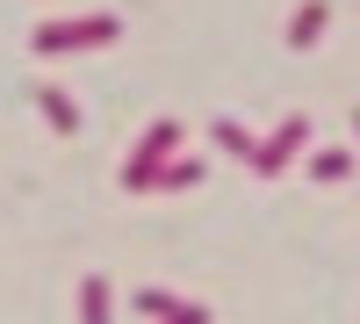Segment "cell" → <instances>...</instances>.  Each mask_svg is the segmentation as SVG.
<instances>
[{
	"label": "cell",
	"mask_w": 360,
	"mask_h": 324,
	"mask_svg": "<svg viewBox=\"0 0 360 324\" xmlns=\"http://www.w3.org/2000/svg\"><path fill=\"white\" fill-rule=\"evenodd\" d=\"M108 37H115L108 15H72V22H44L37 51H86V44H108Z\"/></svg>",
	"instance_id": "obj_1"
},
{
	"label": "cell",
	"mask_w": 360,
	"mask_h": 324,
	"mask_svg": "<svg viewBox=\"0 0 360 324\" xmlns=\"http://www.w3.org/2000/svg\"><path fill=\"white\" fill-rule=\"evenodd\" d=\"M173 137H180L173 123H159V130H144V152H137V159H130V173H123L130 188H152V173H159V159L173 152Z\"/></svg>",
	"instance_id": "obj_2"
},
{
	"label": "cell",
	"mask_w": 360,
	"mask_h": 324,
	"mask_svg": "<svg viewBox=\"0 0 360 324\" xmlns=\"http://www.w3.org/2000/svg\"><path fill=\"white\" fill-rule=\"evenodd\" d=\"M79 324H108V281L101 274L79 281Z\"/></svg>",
	"instance_id": "obj_3"
},
{
	"label": "cell",
	"mask_w": 360,
	"mask_h": 324,
	"mask_svg": "<svg viewBox=\"0 0 360 324\" xmlns=\"http://www.w3.org/2000/svg\"><path fill=\"white\" fill-rule=\"evenodd\" d=\"M44 115H51V130H58V137H72V130H79V108L58 94V86H44Z\"/></svg>",
	"instance_id": "obj_4"
},
{
	"label": "cell",
	"mask_w": 360,
	"mask_h": 324,
	"mask_svg": "<svg viewBox=\"0 0 360 324\" xmlns=\"http://www.w3.org/2000/svg\"><path fill=\"white\" fill-rule=\"evenodd\" d=\"M295 137H303V123H281V137H274V144H259V166H281V159L295 152Z\"/></svg>",
	"instance_id": "obj_5"
},
{
	"label": "cell",
	"mask_w": 360,
	"mask_h": 324,
	"mask_svg": "<svg viewBox=\"0 0 360 324\" xmlns=\"http://www.w3.org/2000/svg\"><path fill=\"white\" fill-rule=\"evenodd\" d=\"M317 22H324V8H303V15H295V44H310V37H317Z\"/></svg>",
	"instance_id": "obj_6"
}]
</instances>
